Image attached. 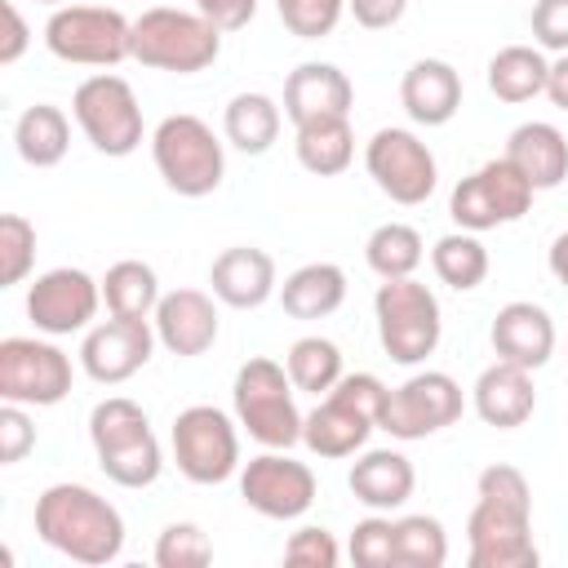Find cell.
<instances>
[{"instance_id":"d6a6232c","label":"cell","mask_w":568,"mask_h":568,"mask_svg":"<svg viewBox=\"0 0 568 568\" xmlns=\"http://www.w3.org/2000/svg\"><path fill=\"white\" fill-rule=\"evenodd\" d=\"M422 257H426V244H422L417 226H408V222H382L364 240V262L377 280H404L422 266Z\"/></svg>"},{"instance_id":"ffe728a7","label":"cell","mask_w":568,"mask_h":568,"mask_svg":"<svg viewBox=\"0 0 568 568\" xmlns=\"http://www.w3.org/2000/svg\"><path fill=\"white\" fill-rule=\"evenodd\" d=\"M351 102H355V89L346 71L333 62H302L284 80V115L293 120V129L315 120H346Z\"/></svg>"},{"instance_id":"9c48e42d","label":"cell","mask_w":568,"mask_h":568,"mask_svg":"<svg viewBox=\"0 0 568 568\" xmlns=\"http://www.w3.org/2000/svg\"><path fill=\"white\" fill-rule=\"evenodd\" d=\"M71 115L80 124V133L93 142V151L120 160V155H133L142 146V106H138V93L129 80L102 71V75H89L75 84V98H71Z\"/></svg>"},{"instance_id":"ab89813d","label":"cell","mask_w":568,"mask_h":568,"mask_svg":"<svg viewBox=\"0 0 568 568\" xmlns=\"http://www.w3.org/2000/svg\"><path fill=\"white\" fill-rule=\"evenodd\" d=\"M275 13L297 40H324L342 22L346 0H275Z\"/></svg>"},{"instance_id":"7402d4cb","label":"cell","mask_w":568,"mask_h":568,"mask_svg":"<svg viewBox=\"0 0 568 568\" xmlns=\"http://www.w3.org/2000/svg\"><path fill=\"white\" fill-rule=\"evenodd\" d=\"M209 284H213V297L231 311H253L262 306L280 280H275V257L266 248H253V244H231L213 257L209 266Z\"/></svg>"},{"instance_id":"8992f818","label":"cell","mask_w":568,"mask_h":568,"mask_svg":"<svg viewBox=\"0 0 568 568\" xmlns=\"http://www.w3.org/2000/svg\"><path fill=\"white\" fill-rule=\"evenodd\" d=\"M293 377L284 364L257 355L240 364L231 399H235V422L257 439L262 448H293L302 444V413L293 404Z\"/></svg>"},{"instance_id":"74e56055","label":"cell","mask_w":568,"mask_h":568,"mask_svg":"<svg viewBox=\"0 0 568 568\" xmlns=\"http://www.w3.org/2000/svg\"><path fill=\"white\" fill-rule=\"evenodd\" d=\"M213 559V541L204 537L200 524H169L160 537H155V564L160 568H204Z\"/></svg>"},{"instance_id":"603a6c76","label":"cell","mask_w":568,"mask_h":568,"mask_svg":"<svg viewBox=\"0 0 568 568\" xmlns=\"http://www.w3.org/2000/svg\"><path fill=\"white\" fill-rule=\"evenodd\" d=\"M470 404L479 413L484 426H497V430H515L532 417L537 408V386H532V373L519 368V364H506V359H493L479 377H475V390H470Z\"/></svg>"},{"instance_id":"f546056e","label":"cell","mask_w":568,"mask_h":568,"mask_svg":"<svg viewBox=\"0 0 568 568\" xmlns=\"http://www.w3.org/2000/svg\"><path fill=\"white\" fill-rule=\"evenodd\" d=\"M222 133L244 155L271 151L280 138V102L266 93H235L222 111Z\"/></svg>"},{"instance_id":"f6af8a7d","label":"cell","mask_w":568,"mask_h":568,"mask_svg":"<svg viewBox=\"0 0 568 568\" xmlns=\"http://www.w3.org/2000/svg\"><path fill=\"white\" fill-rule=\"evenodd\" d=\"M195 9H200L213 27H222V31H240V27L253 22L257 0H195Z\"/></svg>"},{"instance_id":"277c9868","label":"cell","mask_w":568,"mask_h":568,"mask_svg":"<svg viewBox=\"0 0 568 568\" xmlns=\"http://www.w3.org/2000/svg\"><path fill=\"white\" fill-rule=\"evenodd\" d=\"M222 53V27H213L200 9H169L155 4L133 18V62L151 71L195 75L213 67Z\"/></svg>"},{"instance_id":"7c38bea8","label":"cell","mask_w":568,"mask_h":568,"mask_svg":"<svg viewBox=\"0 0 568 568\" xmlns=\"http://www.w3.org/2000/svg\"><path fill=\"white\" fill-rule=\"evenodd\" d=\"M71 355L44 337H4L0 342V399L49 408L71 395Z\"/></svg>"},{"instance_id":"6da1fadb","label":"cell","mask_w":568,"mask_h":568,"mask_svg":"<svg viewBox=\"0 0 568 568\" xmlns=\"http://www.w3.org/2000/svg\"><path fill=\"white\" fill-rule=\"evenodd\" d=\"M36 537L75 564H111L124 550V519L84 484H49L36 497Z\"/></svg>"},{"instance_id":"836d02e7","label":"cell","mask_w":568,"mask_h":568,"mask_svg":"<svg viewBox=\"0 0 568 568\" xmlns=\"http://www.w3.org/2000/svg\"><path fill=\"white\" fill-rule=\"evenodd\" d=\"M430 266L439 275V284L457 288V293H470L488 280V248L475 231H453L444 240H435L430 248Z\"/></svg>"},{"instance_id":"9a60e30c","label":"cell","mask_w":568,"mask_h":568,"mask_svg":"<svg viewBox=\"0 0 568 568\" xmlns=\"http://www.w3.org/2000/svg\"><path fill=\"white\" fill-rule=\"evenodd\" d=\"M462 408H466V399H462L457 377H448L439 368H426V373H413L404 386H395L386 395L382 430L395 435V439H426V435L453 426L462 417Z\"/></svg>"},{"instance_id":"7dc6e473","label":"cell","mask_w":568,"mask_h":568,"mask_svg":"<svg viewBox=\"0 0 568 568\" xmlns=\"http://www.w3.org/2000/svg\"><path fill=\"white\" fill-rule=\"evenodd\" d=\"M546 98L559 106V111H568V53H559L555 62H550V80H546Z\"/></svg>"},{"instance_id":"5bb4252c","label":"cell","mask_w":568,"mask_h":568,"mask_svg":"<svg viewBox=\"0 0 568 568\" xmlns=\"http://www.w3.org/2000/svg\"><path fill=\"white\" fill-rule=\"evenodd\" d=\"M240 497L266 519H302L315 506V470L288 448H266L240 466Z\"/></svg>"},{"instance_id":"484cf974","label":"cell","mask_w":568,"mask_h":568,"mask_svg":"<svg viewBox=\"0 0 568 568\" xmlns=\"http://www.w3.org/2000/svg\"><path fill=\"white\" fill-rule=\"evenodd\" d=\"M506 160L532 182V191H550L568 178V138L546 120H528V124L510 129Z\"/></svg>"},{"instance_id":"5b68a950","label":"cell","mask_w":568,"mask_h":568,"mask_svg":"<svg viewBox=\"0 0 568 568\" xmlns=\"http://www.w3.org/2000/svg\"><path fill=\"white\" fill-rule=\"evenodd\" d=\"M151 160H155V173L164 178V186L173 195H186V200L213 195L222 186V173H226V151H222L217 133L191 111L164 115L155 124Z\"/></svg>"},{"instance_id":"e0dca14e","label":"cell","mask_w":568,"mask_h":568,"mask_svg":"<svg viewBox=\"0 0 568 568\" xmlns=\"http://www.w3.org/2000/svg\"><path fill=\"white\" fill-rule=\"evenodd\" d=\"M466 546L470 568H537L541 559L532 546V510L488 497H479L466 519Z\"/></svg>"},{"instance_id":"83f0119b","label":"cell","mask_w":568,"mask_h":568,"mask_svg":"<svg viewBox=\"0 0 568 568\" xmlns=\"http://www.w3.org/2000/svg\"><path fill=\"white\" fill-rule=\"evenodd\" d=\"M546 80H550V62L537 44H506L488 62V93L510 106L546 93Z\"/></svg>"},{"instance_id":"8d00e7d4","label":"cell","mask_w":568,"mask_h":568,"mask_svg":"<svg viewBox=\"0 0 568 568\" xmlns=\"http://www.w3.org/2000/svg\"><path fill=\"white\" fill-rule=\"evenodd\" d=\"M36 266V226L22 213L0 217V288H13Z\"/></svg>"},{"instance_id":"bcb514c9","label":"cell","mask_w":568,"mask_h":568,"mask_svg":"<svg viewBox=\"0 0 568 568\" xmlns=\"http://www.w3.org/2000/svg\"><path fill=\"white\" fill-rule=\"evenodd\" d=\"M4 36H0V67H13L22 53H27V44H31V27H27V18L18 13V4L13 0H4Z\"/></svg>"},{"instance_id":"4dcf8cb0","label":"cell","mask_w":568,"mask_h":568,"mask_svg":"<svg viewBox=\"0 0 568 568\" xmlns=\"http://www.w3.org/2000/svg\"><path fill=\"white\" fill-rule=\"evenodd\" d=\"M297 164L315 178H337L351 169L355 160V133H351V115L346 120H315V124H297Z\"/></svg>"},{"instance_id":"1f68e13d","label":"cell","mask_w":568,"mask_h":568,"mask_svg":"<svg viewBox=\"0 0 568 568\" xmlns=\"http://www.w3.org/2000/svg\"><path fill=\"white\" fill-rule=\"evenodd\" d=\"M160 297L164 293H160L155 271L146 262H138V257H124V262L106 266V275H102V302L120 320H151Z\"/></svg>"},{"instance_id":"30bf717a","label":"cell","mask_w":568,"mask_h":568,"mask_svg":"<svg viewBox=\"0 0 568 568\" xmlns=\"http://www.w3.org/2000/svg\"><path fill=\"white\" fill-rule=\"evenodd\" d=\"M532 182L506 160H488L479 164L475 173H466L457 186H453V200H448V213L462 231H497V226H510L519 222L528 209H532Z\"/></svg>"},{"instance_id":"cb8c5ba5","label":"cell","mask_w":568,"mask_h":568,"mask_svg":"<svg viewBox=\"0 0 568 568\" xmlns=\"http://www.w3.org/2000/svg\"><path fill=\"white\" fill-rule=\"evenodd\" d=\"M399 102L408 111L413 124H426V129H439L457 115L462 106V75L453 62L444 58H422L404 71L399 80Z\"/></svg>"},{"instance_id":"4fadbf2b","label":"cell","mask_w":568,"mask_h":568,"mask_svg":"<svg viewBox=\"0 0 568 568\" xmlns=\"http://www.w3.org/2000/svg\"><path fill=\"white\" fill-rule=\"evenodd\" d=\"M364 169L377 182V191L404 209L426 204L439 182V164L413 129H377L364 146Z\"/></svg>"},{"instance_id":"ee69618b","label":"cell","mask_w":568,"mask_h":568,"mask_svg":"<svg viewBox=\"0 0 568 568\" xmlns=\"http://www.w3.org/2000/svg\"><path fill=\"white\" fill-rule=\"evenodd\" d=\"M346 9H351V18H355L359 27L386 31V27H395V22L404 18L408 0H346Z\"/></svg>"},{"instance_id":"8fae6325","label":"cell","mask_w":568,"mask_h":568,"mask_svg":"<svg viewBox=\"0 0 568 568\" xmlns=\"http://www.w3.org/2000/svg\"><path fill=\"white\" fill-rule=\"evenodd\" d=\"M240 422L213 404H191L173 417V462L191 484H222L240 470Z\"/></svg>"},{"instance_id":"2e32d148","label":"cell","mask_w":568,"mask_h":568,"mask_svg":"<svg viewBox=\"0 0 568 568\" xmlns=\"http://www.w3.org/2000/svg\"><path fill=\"white\" fill-rule=\"evenodd\" d=\"M98 306H102V280H93L80 266H53L36 275L27 288V320L36 324V333L49 337H71L89 328Z\"/></svg>"},{"instance_id":"52a82bcc","label":"cell","mask_w":568,"mask_h":568,"mask_svg":"<svg viewBox=\"0 0 568 568\" xmlns=\"http://www.w3.org/2000/svg\"><path fill=\"white\" fill-rule=\"evenodd\" d=\"M373 315H377L382 351L395 364L413 368L426 355H435L439 333H444V320H439V297L422 280H413V275L382 280L377 293H373Z\"/></svg>"},{"instance_id":"d4e9b609","label":"cell","mask_w":568,"mask_h":568,"mask_svg":"<svg viewBox=\"0 0 568 568\" xmlns=\"http://www.w3.org/2000/svg\"><path fill=\"white\" fill-rule=\"evenodd\" d=\"M346 484L368 510H399L417 488V470L399 448H368L355 457Z\"/></svg>"},{"instance_id":"4316f807","label":"cell","mask_w":568,"mask_h":568,"mask_svg":"<svg viewBox=\"0 0 568 568\" xmlns=\"http://www.w3.org/2000/svg\"><path fill=\"white\" fill-rule=\"evenodd\" d=\"M346 302V271L337 262H306L280 284V306L293 320H324Z\"/></svg>"},{"instance_id":"ac0fdd59","label":"cell","mask_w":568,"mask_h":568,"mask_svg":"<svg viewBox=\"0 0 568 568\" xmlns=\"http://www.w3.org/2000/svg\"><path fill=\"white\" fill-rule=\"evenodd\" d=\"M155 324L151 320H102L84 333V346H80V368L98 382V386H120L129 382L133 373L146 368L151 351H155Z\"/></svg>"},{"instance_id":"d6986e66","label":"cell","mask_w":568,"mask_h":568,"mask_svg":"<svg viewBox=\"0 0 568 568\" xmlns=\"http://www.w3.org/2000/svg\"><path fill=\"white\" fill-rule=\"evenodd\" d=\"M151 324H155L160 346L169 355H178V359H195V355H204L217 342V306L200 288H173V293H164L160 306H155V315H151Z\"/></svg>"},{"instance_id":"3957f363","label":"cell","mask_w":568,"mask_h":568,"mask_svg":"<svg viewBox=\"0 0 568 568\" xmlns=\"http://www.w3.org/2000/svg\"><path fill=\"white\" fill-rule=\"evenodd\" d=\"M89 439H93L102 475L120 488H151L164 470V453H160V439H155L142 404H133L124 395L93 404Z\"/></svg>"},{"instance_id":"d590c367","label":"cell","mask_w":568,"mask_h":568,"mask_svg":"<svg viewBox=\"0 0 568 568\" xmlns=\"http://www.w3.org/2000/svg\"><path fill=\"white\" fill-rule=\"evenodd\" d=\"M395 559L399 568H444L448 532L435 515H404L395 519Z\"/></svg>"},{"instance_id":"b9f144b4","label":"cell","mask_w":568,"mask_h":568,"mask_svg":"<svg viewBox=\"0 0 568 568\" xmlns=\"http://www.w3.org/2000/svg\"><path fill=\"white\" fill-rule=\"evenodd\" d=\"M31 448H36V426L27 417V404H9L4 399V408H0V462L13 466Z\"/></svg>"},{"instance_id":"60d3db41","label":"cell","mask_w":568,"mask_h":568,"mask_svg":"<svg viewBox=\"0 0 568 568\" xmlns=\"http://www.w3.org/2000/svg\"><path fill=\"white\" fill-rule=\"evenodd\" d=\"M337 559H342V550H337L333 532L320 524L297 528L284 546V564H293V568H337Z\"/></svg>"},{"instance_id":"7bdbcfd3","label":"cell","mask_w":568,"mask_h":568,"mask_svg":"<svg viewBox=\"0 0 568 568\" xmlns=\"http://www.w3.org/2000/svg\"><path fill=\"white\" fill-rule=\"evenodd\" d=\"M528 22L541 53H568V0H537Z\"/></svg>"},{"instance_id":"e575fe53","label":"cell","mask_w":568,"mask_h":568,"mask_svg":"<svg viewBox=\"0 0 568 568\" xmlns=\"http://www.w3.org/2000/svg\"><path fill=\"white\" fill-rule=\"evenodd\" d=\"M284 368H288L297 390L328 395L342 382V351L328 337H297L288 346V355H284Z\"/></svg>"},{"instance_id":"681fc988","label":"cell","mask_w":568,"mask_h":568,"mask_svg":"<svg viewBox=\"0 0 568 568\" xmlns=\"http://www.w3.org/2000/svg\"><path fill=\"white\" fill-rule=\"evenodd\" d=\"M36 4H53V9H62V4H67V0H36Z\"/></svg>"},{"instance_id":"c3c4849f","label":"cell","mask_w":568,"mask_h":568,"mask_svg":"<svg viewBox=\"0 0 568 568\" xmlns=\"http://www.w3.org/2000/svg\"><path fill=\"white\" fill-rule=\"evenodd\" d=\"M546 266H550V275L568 288V231H559L555 240H550V253H546Z\"/></svg>"},{"instance_id":"7a4b0ae2","label":"cell","mask_w":568,"mask_h":568,"mask_svg":"<svg viewBox=\"0 0 568 568\" xmlns=\"http://www.w3.org/2000/svg\"><path fill=\"white\" fill-rule=\"evenodd\" d=\"M386 386L373 373H342V382L302 417V444L315 457H351L368 444L373 430H382Z\"/></svg>"},{"instance_id":"44dd1931","label":"cell","mask_w":568,"mask_h":568,"mask_svg":"<svg viewBox=\"0 0 568 568\" xmlns=\"http://www.w3.org/2000/svg\"><path fill=\"white\" fill-rule=\"evenodd\" d=\"M488 342H493V355L497 359L519 364V368L532 373V368H541L555 355V320L537 302H506L493 315Z\"/></svg>"},{"instance_id":"f35d334b","label":"cell","mask_w":568,"mask_h":568,"mask_svg":"<svg viewBox=\"0 0 568 568\" xmlns=\"http://www.w3.org/2000/svg\"><path fill=\"white\" fill-rule=\"evenodd\" d=\"M351 559L359 568H399V559H395V519H386L382 510L359 519L351 528Z\"/></svg>"},{"instance_id":"f1b7e54d","label":"cell","mask_w":568,"mask_h":568,"mask_svg":"<svg viewBox=\"0 0 568 568\" xmlns=\"http://www.w3.org/2000/svg\"><path fill=\"white\" fill-rule=\"evenodd\" d=\"M13 146L31 169H53L62 164L67 146H71V120L62 115V106L53 102H36L18 115L13 124Z\"/></svg>"},{"instance_id":"ba28073f","label":"cell","mask_w":568,"mask_h":568,"mask_svg":"<svg viewBox=\"0 0 568 568\" xmlns=\"http://www.w3.org/2000/svg\"><path fill=\"white\" fill-rule=\"evenodd\" d=\"M44 44L75 67H115L133 58V22L106 4H62L44 22Z\"/></svg>"}]
</instances>
